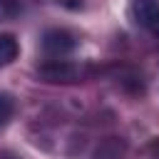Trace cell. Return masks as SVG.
Wrapping results in <instances>:
<instances>
[{"label":"cell","instance_id":"obj_1","mask_svg":"<svg viewBox=\"0 0 159 159\" xmlns=\"http://www.w3.org/2000/svg\"><path fill=\"white\" fill-rule=\"evenodd\" d=\"M127 17L134 27L159 37V0H129Z\"/></svg>","mask_w":159,"mask_h":159},{"label":"cell","instance_id":"obj_2","mask_svg":"<svg viewBox=\"0 0 159 159\" xmlns=\"http://www.w3.org/2000/svg\"><path fill=\"white\" fill-rule=\"evenodd\" d=\"M37 75L47 82H75V80H82L89 75V70L84 65H77L72 60H65V57H55V60H47Z\"/></svg>","mask_w":159,"mask_h":159},{"label":"cell","instance_id":"obj_3","mask_svg":"<svg viewBox=\"0 0 159 159\" xmlns=\"http://www.w3.org/2000/svg\"><path fill=\"white\" fill-rule=\"evenodd\" d=\"M75 45H77V42H75V37H72L67 30H47L45 37H42V47H45V52L50 55V60L70 55V52L75 50Z\"/></svg>","mask_w":159,"mask_h":159},{"label":"cell","instance_id":"obj_4","mask_svg":"<svg viewBox=\"0 0 159 159\" xmlns=\"http://www.w3.org/2000/svg\"><path fill=\"white\" fill-rule=\"evenodd\" d=\"M40 0H0V22L15 20L25 12H30Z\"/></svg>","mask_w":159,"mask_h":159},{"label":"cell","instance_id":"obj_5","mask_svg":"<svg viewBox=\"0 0 159 159\" xmlns=\"http://www.w3.org/2000/svg\"><path fill=\"white\" fill-rule=\"evenodd\" d=\"M20 55V45L12 35H0V70L12 65Z\"/></svg>","mask_w":159,"mask_h":159},{"label":"cell","instance_id":"obj_6","mask_svg":"<svg viewBox=\"0 0 159 159\" xmlns=\"http://www.w3.org/2000/svg\"><path fill=\"white\" fill-rule=\"evenodd\" d=\"M15 114V99L5 92H0V127H5Z\"/></svg>","mask_w":159,"mask_h":159}]
</instances>
